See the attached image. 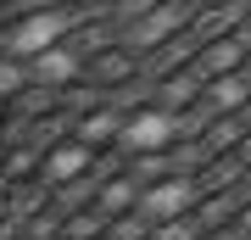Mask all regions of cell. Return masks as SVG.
Instances as JSON below:
<instances>
[{
    "instance_id": "cell-1",
    "label": "cell",
    "mask_w": 251,
    "mask_h": 240,
    "mask_svg": "<svg viewBox=\"0 0 251 240\" xmlns=\"http://www.w3.org/2000/svg\"><path fill=\"white\" fill-rule=\"evenodd\" d=\"M0 240H251L246 0L11 11Z\"/></svg>"
}]
</instances>
